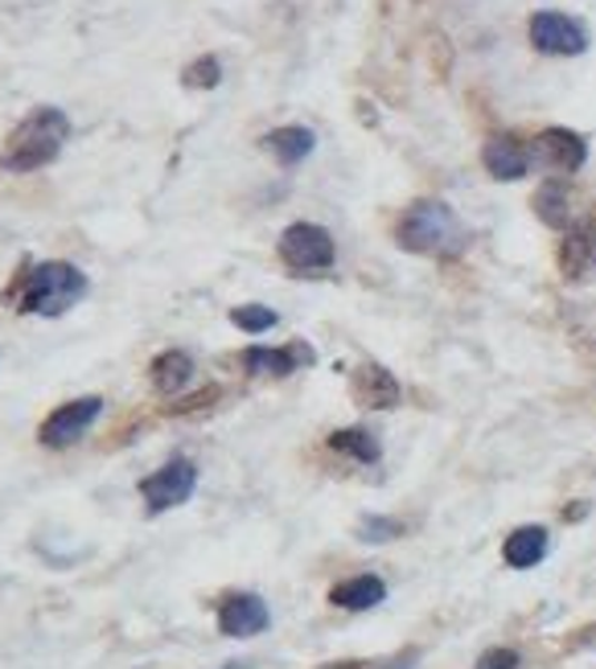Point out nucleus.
<instances>
[{"label":"nucleus","instance_id":"obj_1","mask_svg":"<svg viewBox=\"0 0 596 669\" xmlns=\"http://www.w3.org/2000/svg\"><path fill=\"white\" fill-rule=\"evenodd\" d=\"M70 140V120L62 108H33L26 120L17 123L4 152H0V169L9 173H38L46 164L58 161L62 144Z\"/></svg>","mask_w":596,"mask_h":669},{"label":"nucleus","instance_id":"obj_2","mask_svg":"<svg viewBox=\"0 0 596 669\" xmlns=\"http://www.w3.org/2000/svg\"><path fill=\"white\" fill-rule=\"evenodd\" d=\"M82 296H87V276L74 263L50 259V263H38V268L26 271L21 288L13 292V308L26 312V317L54 321V317H62V312L79 304Z\"/></svg>","mask_w":596,"mask_h":669},{"label":"nucleus","instance_id":"obj_3","mask_svg":"<svg viewBox=\"0 0 596 669\" xmlns=\"http://www.w3.org/2000/svg\"><path fill=\"white\" fill-rule=\"evenodd\" d=\"M395 239H399V247L411 254H440V259H453V254L465 251L469 230L461 227V218L453 214L445 201L424 198L404 210Z\"/></svg>","mask_w":596,"mask_h":669},{"label":"nucleus","instance_id":"obj_4","mask_svg":"<svg viewBox=\"0 0 596 669\" xmlns=\"http://www.w3.org/2000/svg\"><path fill=\"white\" fill-rule=\"evenodd\" d=\"M276 251H280L288 271H326L334 268L338 247H334L326 227H317V222H292V227L280 234Z\"/></svg>","mask_w":596,"mask_h":669},{"label":"nucleus","instance_id":"obj_5","mask_svg":"<svg viewBox=\"0 0 596 669\" xmlns=\"http://www.w3.org/2000/svg\"><path fill=\"white\" fill-rule=\"evenodd\" d=\"M99 416H103V399H99V395L62 402V407H54V411L46 416V423L38 428V443H41V448H54V452H62V448H74V443H79L87 431L96 428Z\"/></svg>","mask_w":596,"mask_h":669},{"label":"nucleus","instance_id":"obj_6","mask_svg":"<svg viewBox=\"0 0 596 669\" xmlns=\"http://www.w3.org/2000/svg\"><path fill=\"white\" fill-rule=\"evenodd\" d=\"M198 489V469H193V460L186 456H177L169 465H161L157 472H149L145 481H140V497H145V506L149 513H165V509L173 506H186Z\"/></svg>","mask_w":596,"mask_h":669},{"label":"nucleus","instance_id":"obj_7","mask_svg":"<svg viewBox=\"0 0 596 669\" xmlns=\"http://www.w3.org/2000/svg\"><path fill=\"white\" fill-rule=\"evenodd\" d=\"M530 46L547 58H576L588 50V29L568 13L543 9L530 17Z\"/></svg>","mask_w":596,"mask_h":669},{"label":"nucleus","instance_id":"obj_8","mask_svg":"<svg viewBox=\"0 0 596 669\" xmlns=\"http://www.w3.org/2000/svg\"><path fill=\"white\" fill-rule=\"evenodd\" d=\"M535 161L552 173H576L584 161H588V144H584L580 132H568V128H547V132L535 136Z\"/></svg>","mask_w":596,"mask_h":669},{"label":"nucleus","instance_id":"obj_9","mask_svg":"<svg viewBox=\"0 0 596 669\" xmlns=\"http://www.w3.org/2000/svg\"><path fill=\"white\" fill-rule=\"evenodd\" d=\"M268 603L259 600V596H251V591H239V596H231V600H222V608H218V629H222V637H239V641H247V637H259V632L268 629Z\"/></svg>","mask_w":596,"mask_h":669},{"label":"nucleus","instance_id":"obj_10","mask_svg":"<svg viewBox=\"0 0 596 669\" xmlns=\"http://www.w3.org/2000/svg\"><path fill=\"white\" fill-rule=\"evenodd\" d=\"M309 362H312V349L305 346V341H292V346H280V349L251 346L244 358V370L251 378H288Z\"/></svg>","mask_w":596,"mask_h":669},{"label":"nucleus","instance_id":"obj_11","mask_svg":"<svg viewBox=\"0 0 596 669\" xmlns=\"http://www.w3.org/2000/svg\"><path fill=\"white\" fill-rule=\"evenodd\" d=\"M481 161H486V173L494 181H523L530 173V152L518 144L515 136H494L481 152Z\"/></svg>","mask_w":596,"mask_h":669},{"label":"nucleus","instance_id":"obj_12","mask_svg":"<svg viewBox=\"0 0 596 669\" xmlns=\"http://www.w3.org/2000/svg\"><path fill=\"white\" fill-rule=\"evenodd\" d=\"M383 600H387V583L379 576H354L329 591V603L346 608V612H366V608H375Z\"/></svg>","mask_w":596,"mask_h":669},{"label":"nucleus","instance_id":"obj_13","mask_svg":"<svg viewBox=\"0 0 596 669\" xmlns=\"http://www.w3.org/2000/svg\"><path fill=\"white\" fill-rule=\"evenodd\" d=\"M264 148H268L280 164L292 169V164H300L312 148H317V136H312L309 128H300V123H288V128H276V132L264 136Z\"/></svg>","mask_w":596,"mask_h":669},{"label":"nucleus","instance_id":"obj_14","mask_svg":"<svg viewBox=\"0 0 596 669\" xmlns=\"http://www.w3.org/2000/svg\"><path fill=\"white\" fill-rule=\"evenodd\" d=\"M354 395H358V402L362 407H370V411H383V407H395L399 402V382H395L383 366H366V370H358V382H354Z\"/></svg>","mask_w":596,"mask_h":669},{"label":"nucleus","instance_id":"obj_15","mask_svg":"<svg viewBox=\"0 0 596 669\" xmlns=\"http://www.w3.org/2000/svg\"><path fill=\"white\" fill-rule=\"evenodd\" d=\"M501 555H506V562H510L515 571H527V567L543 562V555H547V530H543V526H518L515 535L506 538Z\"/></svg>","mask_w":596,"mask_h":669},{"label":"nucleus","instance_id":"obj_16","mask_svg":"<svg viewBox=\"0 0 596 669\" xmlns=\"http://www.w3.org/2000/svg\"><path fill=\"white\" fill-rule=\"evenodd\" d=\"M559 263H564V271H568L572 280L588 276V271H593V263H596V230L593 227L572 230L568 242H564V254H559Z\"/></svg>","mask_w":596,"mask_h":669},{"label":"nucleus","instance_id":"obj_17","mask_svg":"<svg viewBox=\"0 0 596 669\" xmlns=\"http://www.w3.org/2000/svg\"><path fill=\"white\" fill-rule=\"evenodd\" d=\"M193 378V358L181 353V349H165L161 358L152 362V387L169 395V390H181Z\"/></svg>","mask_w":596,"mask_h":669},{"label":"nucleus","instance_id":"obj_18","mask_svg":"<svg viewBox=\"0 0 596 669\" xmlns=\"http://www.w3.org/2000/svg\"><path fill=\"white\" fill-rule=\"evenodd\" d=\"M329 448H334V452L354 456V460H362V465H375V460H379V440H375L366 428L334 431V436H329Z\"/></svg>","mask_w":596,"mask_h":669},{"label":"nucleus","instance_id":"obj_19","mask_svg":"<svg viewBox=\"0 0 596 669\" xmlns=\"http://www.w3.org/2000/svg\"><path fill=\"white\" fill-rule=\"evenodd\" d=\"M535 210L547 227H568V186L564 181H547L535 193Z\"/></svg>","mask_w":596,"mask_h":669},{"label":"nucleus","instance_id":"obj_20","mask_svg":"<svg viewBox=\"0 0 596 669\" xmlns=\"http://www.w3.org/2000/svg\"><path fill=\"white\" fill-rule=\"evenodd\" d=\"M231 321L239 324V329H247V333H268V329H276V308L268 304H239L231 308Z\"/></svg>","mask_w":596,"mask_h":669},{"label":"nucleus","instance_id":"obj_21","mask_svg":"<svg viewBox=\"0 0 596 669\" xmlns=\"http://www.w3.org/2000/svg\"><path fill=\"white\" fill-rule=\"evenodd\" d=\"M181 82H186L190 91H215L218 82H222L218 58H198V62H190V67L181 70Z\"/></svg>","mask_w":596,"mask_h":669},{"label":"nucleus","instance_id":"obj_22","mask_svg":"<svg viewBox=\"0 0 596 669\" xmlns=\"http://www.w3.org/2000/svg\"><path fill=\"white\" fill-rule=\"evenodd\" d=\"M404 535V526L391 522V518H362V526H358V538L362 542H391V538Z\"/></svg>","mask_w":596,"mask_h":669},{"label":"nucleus","instance_id":"obj_23","mask_svg":"<svg viewBox=\"0 0 596 669\" xmlns=\"http://www.w3.org/2000/svg\"><path fill=\"white\" fill-rule=\"evenodd\" d=\"M477 669H518V653L515 649H489V653H481Z\"/></svg>","mask_w":596,"mask_h":669},{"label":"nucleus","instance_id":"obj_24","mask_svg":"<svg viewBox=\"0 0 596 669\" xmlns=\"http://www.w3.org/2000/svg\"><path fill=\"white\" fill-rule=\"evenodd\" d=\"M326 669H375V666H366V661H341V666H326Z\"/></svg>","mask_w":596,"mask_h":669}]
</instances>
